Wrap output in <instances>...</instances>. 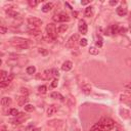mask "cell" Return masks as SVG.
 Wrapping results in <instances>:
<instances>
[{"instance_id":"1","label":"cell","mask_w":131,"mask_h":131,"mask_svg":"<svg viewBox=\"0 0 131 131\" xmlns=\"http://www.w3.org/2000/svg\"><path fill=\"white\" fill-rule=\"evenodd\" d=\"M115 127V122L110 118H103L98 123L93 125L90 131H110Z\"/></svg>"},{"instance_id":"2","label":"cell","mask_w":131,"mask_h":131,"mask_svg":"<svg viewBox=\"0 0 131 131\" xmlns=\"http://www.w3.org/2000/svg\"><path fill=\"white\" fill-rule=\"evenodd\" d=\"M10 43L13 46L18 47L20 49H26L29 46V40L21 38V37H13V38H11L10 39Z\"/></svg>"},{"instance_id":"3","label":"cell","mask_w":131,"mask_h":131,"mask_svg":"<svg viewBox=\"0 0 131 131\" xmlns=\"http://www.w3.org/2000/svg\"><path fill=\"white\" fill-rule=\"evenodd\" d=\"M46 34L49 37H51L53 40L56 39V37H57V29H56L54 24L51 23V24H48L46 26Z\"/></svg>"},{"instance_id":"4","label":"cell","mask_w":131,"mask_h":131,"mask_svg":"<svg viewBox=\"0 0 131 131\" xmlns=\"http://www.w3.org/2000/svg\"><path fill=\"white\" fill-rule=\"evenodd\" d=\"M78 40H79V35H78V34H74V35H72V36L68 39L67 43H66V46H67L68 48H72V47H74L75 43H76Z\"/></svg>"},{"instance_id":"5","label":"cell","mask_w":131,"mask_h":131,"mask_svg":"<svg viewBox=\"0 0 131 131\" xmlns=\"http://www.w3.org/2000/svg\"><path fill=\"white\" fill-rule=\"evenodd\" d=\"M69 20H70L69 15L67 13H63V12L53 16V21L54 22H68Z\"/></svg>"},{"instance_id":"6","label":"cell","mask_w":131,"mask_h":131,"mask_svg":"<svg viewBox=\"0 0 131 131\" xmlns=\"http://www.w3.org/2000/svg\"><path fill=\"white\" fill-rule=\"evenodd\" d=\"M78 30H79V32L82 33L83 35L87 34V25H86V23H85L84 20H80V21H79Z\"/></svg>"},{"instance_id":"7","label":"cell","mask_w":131,"mask_h":131,"mask_svg":"<svg viewBox=\"0 0 131 131\" xmlns=\"http://www.w3.org/2000/svg\"><path fill=\"white\" fill-rule=\"evenodd\" d=\"M28 23H29V25L35 26V27H40L42 25V21L40 19H37V18H29Z\"/></svg>"},{"instance_id":"8","label":"cell","mask_w":131,"mask_h":131,"mask_svg":"<svg viewBox=\"0 0 131 131\" xmlns=\"http://www.w3.org/2000/svg\"><path fill=\"white\" fill-rule=\"evenodd\" d=\"M41 75H42L41 79H43V80H49V79H51V77H53L52 70H45Z\"/></svg>"},{"instance_id":"9","label":"cell","mask_w":131,"mask_h":131,"mask_svg":"<svg viewBox=\"0 0 131 131\" xmlns=\"http://www.w3.org/2000/svg\"><path fill=\"white\" fill-rule=\"evenodd\" d=\"M72 68H73V62H72V61H70V60L64 61V62L62 63V66H61V70H62V71H64V72H68V71H70Z\"/></svg>"},{"instance_id":"10","label":"cell","mask_w":131,"mask_h":131,"mask_svg":"<svg viewBox=\"0 0 131 131\" xmlns=\"http://www.w3.org/2000/svg\"><path fill=\"white\" fill-rule=\"evenodd\" d=\"M27 102H28V96L27 95H23V96H20L19 98H18V104H19V106H21V107H25L26 106V104H27Z\"/></svg>"},{"instance_id":"11","label":"cell","mask_w":131,"mask_h":131,"mask_svg":"<svg viewBox=\"0 0 131 131\" xmlns=\"http://www.w3.org/2000/svg\"><path fill=\"white\" fill-rule=\"evenodd\" d=\"M11 103H12V101H11L10 97H3L1 100V106L2 107H9L11 105Z\"/></svg>"},{"instance_id":"12","label":"cell","mask_w":131,"mask_h":131,"mask_svg":"<svg viewBox=\"0 0 131 131\" xmlns=\"http://www.w3.org/2000/svg\"><path fill=\"white\" fill-rule=\"evenodd\" d=\"M56 112H57V107H56V106H51V107H49L48 110H47V116L50 117V116H52V115H54Z\"/></svg>"},{"instance_id":"13","label":"cell","mask_w":131,"mask_h":131,"mask_svg":"<svg viewBox=\"0 0 131 131\" xmlns=\"http://www.w3.org/2000/svg\"><path fill=\"white\" fill-rule=\"evenodd\" d=\"M117 13H118V15H120V16H124V15L127 14V8L124 7V6H119V7L117 8Z\"/></svg>"},{"instance_id":"14","label":"cell","mask_w":131,"mask_h":131,"mask_svg":"<svg viewBox=\"0 0 131 131\" xmlns=\"http://www.w3.org/2000/svg\"><path fill=\"white\" fill-rule=\"evenodd\" d=\"M28 34L33 36V37H40L41 36V32L39 30H29L28 31Z\"/></svg>"},{"instance_id":"15","label":"cell","mask_w":131,"mask_h":131,"mask_svg":"<svg viewBox=\"0 0 131 131\" xmlns=\"http://www.w3.org/2000/svg\"><path fill=\"white\" fill-rule=\"evenodd\" d=\"M52 7H53V4L48 2V3L44 4V5H43V7H42L41 9H42V11H43V12H45V13H46V12H49V11H50V10L52 9Z\"/></svg>"},{"instance_id":"16","label":"cell","mask_w":131,"mask_h":131,"mask_svg":"<svg viewBox=\"0 0 131 131\" xmlns=\"http://www.w3.org/2000/svg\"><path fill=\"white\" fill-rule=\"evenodd\" d=\"M50 96L52 97V98H55V100H59V101H61V102H63L64 101V97L60 94V93H58V92H52L51 94H50Z\"/></svg>"},{"instance_id":"17","label":"cell","mask_w":131,"mask_h":131,"mask_svg":"<svg viewBox=\"0 0 131 131\" xmlns=\"http://www.w3.org/2000/svg\"><path fill=\"white\" fill-rule=\"evenodd\" d=\"M6 12H7L8 16H10V18H14V19H16V18H20V14H19L18 12L13 11V10H12L11 8L7 9V10H6Z\"/></svg>"},{"instance_id":"18","label":"cell","mask_w":131,"mask_h":131,"mask_svg":"<svg viewBox=\"0 0 131 131\" xmlns=\"http://www.w3.org/2000/svg\"><path fill=\"white\" fill-rule=\"evenodd\" d=\"M82 91H83L85 94H90L91 92V86L89 84H84L83 86H82Z\"/></svg>"},{"instance_id":"19","label":"cell","mask_w":131,"mask_h":131,"mask_svg":"<svg viewBox=\"0 0 131 131\" xmlns=\"http://www.w3.org/2000/svg\"><path fill=\"white\" fill-rule=\"evenodd\" d=\"M93 15V7L92 6H88L85 8V16L87 18H90V16Z\"/></svg>"},{"instance_id":"20","label":"cell","mask_w":131,"mask_h":131,"mask_svg":"<svg viewBox=\"0 0 131 131\" xmlns=\"http://www.w3.org/2000/svg\"><path fill=\"white\" fill-rule=\"evenodd\" d=\"M8 115H10V116H13V117H18L19 115H20V113H19V111L16 110V109H10V110L8 111Z\"/></svg>"},{"instance_id":"21","label":"cell","mask_w":131,"mask_h":131,"mask_svg":"<svg viewBox=\"0 0 131 131\" xmlns=\"http://www.w3.org/2000/svg\"><path fill=\"white\" fill-rule=\"evenodd\" d=\"M119 29L120 27L118 25H113L111 27V33L112 34H117V33H119Z\"/></svg>"},{"instance_id":"22","label":"cell","mask_w":131,"mask_h":131,"mask_svg":"<svg viewBox=\"0 0 131 131\" xmlns=\"http://www.w3.org/2000/svg\"><path fill=\"white\" fill-rule=\"evenodd\" d=\"M68 30V25H60L57 28V33H64Z\"/></svg>"},{"instance_id":"23","label":"cell","mask_w":131,"mask_h":131,"mask_svg":"<svg viewBox=\"0 0 131 131\" xmlns=\"http://www.w3.org/2000/svg\"><path fill=\"white\" fill-rule=\"evenodd\" d=\"M98 52H100V50H98V49L96 47H94V46L89 48V53L92 54V55H96V54H98Z\"/></svg>"},{"instance_id":"24","label":"cell","mask_w":131,"mask_h":131,"mask_svg":"<svg viewBox=\"0 0 131 131\" xmlns=\"http://www.w3.org/2000/svg\"><path fill=\"white\" fill-rule=\"evenodd\" d=\"M35 72H36V68L33 67V66H31V67H28V68H27V73H28L29 75L35 74Z\"/></svg>"},{"instance_id":"25","label":"cell","mask_w":131,"mask_h":131,"mask_svg":"<svg viewBox=\"0 0 131 131\" xmlns=\"http://www.w3.org/2000/svg\"><path fill=\"white\" fill-rule=\"evenodd\" d=\"M24 109L27 112H32V111H34V106H33V105H26L24 107Z\"/></svg>"},{"instance_id":"26","label":"cell","mask_w":131,"mask_h":131,"mask_svg":"<svg viewBox=\"0 0 131 131\" xmlns=\"http://www.w3.org/2000/svg\"><path fill=\"white\" fill-rule=\"evenodd\" d=\"M7 77H8V73L6 71H1V82L4 81V80H6Z\"/></svg>"},{"instance_id":"27","label":"cell","mask_w":131,"mask_h":131,"mask_svg":"<svg viewBox=\"0 0 131 131\" xmlns=\"http://www.w3.org/2000/svg\"><path fill=\"white\" fill-rule=\"evenodd\" d=\"M95 44H96V46H97V47H102V46H103V44H104V43H103V38L98 36V38H97V40H96Z\"/></svg>"},{"instance_id":"28","label":"cell","mask_w":131,"mask_h":131,"mask_svg":"<svg viewBox=\"0 0 131 131\" xmlns=\"http://www.w3.org/2000/svg\"><path fill=\"white\" fill-rule=\"evenodd\" d=\"M29 4H30V6H32V7H35V6H37V5L39 4V1H34V0H29Z\"/></svg>"},{"instance_id":"29","label":"cell","mask_w":131,"mask_h":131,"mask_svg":"<svg viewBox=\"0 0 131 131\" xmlns=\"http://www.w3.org/2000/svg\"><path fill=\"white\" fill-rule=\"evenodd\" d=\"M46 89H47V87H46L45 85H42V86H39V87H38V91H39L40 93H45V92H46Z\"/></svg>"},{"instance_id":"30","label":"cell","mask_w":131,"mask_h":131,"mask_svg":"<svg viewBox=\"0 0 131 131\" xmlns=\"http://www.w3.org/2000/svg\"><path fill=\"white\" fill-rule=\"evenodd\" d=\"M80 45H81L82 47H84V46H86V45H87V39H85V38H83V39H81V40H80Z\"/></svg>"},{"instance_id":"31","label":"cell","mask_w":131,"mask_h":131,"mask_svg":"<svg viewBox=\"0 0 131 131\" xmlns=\"http://www.w3.org/2000/svg\"><path fill=\"white\" fill-rule=\"evenodd\" d=\"M14 78V74H9L8 75V77H7V79L6 80H4V81H7L8 82V83H10V82L12 81V79Z\"/></svg>"},{"instance_id":"32","label":"cell","mask_w":131,"mask_h":131,"mask_svg":"<svg viewBox=\"0 0 131 131\" xmlns=\"http://www.w3.org/2000/svg\"><path fill=\"white\" fill-rule=\"evenodd\" d=\"M38 51H39V53H41L42 55H47V53H48V52H47V50H45L44 48H40Z\"/></svg>"},{"instance_id":"33","label":"cell","mask_w":131,"mask_h":131,"mask_svg":"<svg viewBox=\"0 0 131 131\" xmlns=\"http://www.w3.org/2000/svg\"><path fill=\"white\" fill-rule=\"evenodd\" d=\"M57 84H58L57 79H54V80L52 81V83H51V87H52V88H55V87H57Z\"/></svg>"},{"instance_id":"34","label":"cell","mask_w":131,"mask_h":131,"mask_svg":"<svg viewBox=\"0 0 131 131\" xmlns=\"http://www.w3.org/2000/svg\"><path fill=\"white\" fill-rule=\"evenodd\" d=\"M6 32H7V28H5L3 26L0 27V33H1V34H5Z\"/></svg>"},{"instance_id":"35","label":"cell","mask_w":131,"mask_h":131,"mask_svg":"<svg viewBox=\"0 0 131 131\" xmlns=\"http://www.w3.org/2000/svg\"><path fill=\"white\" fill-rule=\"evenodd\" d=\"M52 74H53V76L56 77V78H58V76H59V72H58L56 69H53V70H52Z\"/></svg>"},{"instance_id":"36","label":"cell","mask_w":131,"mask_h":131,"mask_svg":"<svg viewBox=\"0 0 131 131\" xmlns=\"http://www.w3.org/2000/svg\"><path fill=\"white\" fill-rule=\"evenodd\" d=\"M21 92H22L23 94H25V95H28V94H29V91H28L27 88H21Z\"/></svg>"},{"instance_id":"37","label":"cell","mask_w":131,"mask_h":131,"mask_svg":"<svg viewBox=\"0 0 131 131\" xmlns=\"http://www.w3.org/2000/svg\"><path fill=\"white\" fill-rule=\"evenodd\" d=\"M126 28H120L119 29V33H120V34H125V33H126Z\"/></svg>"},{"instance_id":"38","label":"cell","mask_w":131,"mask_h":131,"mask_svg":"<svg viewBox=\"0 0 131 131\" xmlns=\"http://www.w3.org/2000/svg\"><path fill=\"white\" fill-rule=\"evenodd\" d=\"M125 89H126L127 91H130V92H131V82H130V83H128V84L125 86Z\"/></svg>"},{"instance_id":"39","label":"cell","mask_w":131,"mask_h":131,"mask_svg":"<svg viewBox=\"0 0 131 131\" xmlns=\"http://www.w3.org/2000/svg\"><path fill=\"white\" fill-rule=\"evenodd\" d=\"M0 131H8V129L5 125H3V126H1V128H0Z\"/></svg>"},{"instance_id":"40","label":"cell","mask_w":131,"mask_h":131,"mask_svg":"<svg viewBox=\"0 0 131 131\" xmlns=\"http://www.w3.org/2000/svg\"><path fill=\"white\" fill-rule=\"evenodd\" d=\"M117 3H118V2L116 1V0H115V1H114V0H112V1H110V4H111V5H116Z\"/></svg>"},{"instance_id":"41","label":"cell","mask_w":131,"mask_h":131,"mask_svg":"<svg viewBox=\"0 0 131 131\" xmlns=\"http://www.w3.org/2000/svg\"><path fill=\"white\" fill-rule=\"evenodd\" d=\"M88 3H90V1H81V4H82V5H86V4H88Z\"/></svg>"},{"instance_id":"42","label":"cell","mask_w":131,"mask_h":131,"mask_svg":"<svg viewBox=\"0 0 131 131\" xmlns=\"http://www.w3.org/2000/svg\"><path fill=\"white\" fill-rule=\"evenodd\" d=\"M110 131H119V130L117 129V127H116V126H115V127H113V128L110 130Z\"/></svg>"},{"instance_id":"43","label":"cell","mask_w":131,"mask_h":131,"mask_svg":"<svg viewBox=\"0 0 131 131\" xmlns=\"http://www.w3.org/2000/svg\"><path fill=\"white\" fill-rule=\"evenodd\" d=\"M77 15H78V12H77V11H74V12H73V16H74V18H77Z\"/></svg>"},{"instance_id":"44","label":"cell","mask_w":131,"mask_h":131,"mask_svg":"<svg viewBox=\"0 0 131 131\" xmlns=\"http://www.w3.org/2000/svg\"><path fill=\"white\" fill-rule=\"evenodd\" d=\"M129 29H130V32H131V25H130V27H129Z\"/></svg>"},{"instance_id":"45","label":"cell","mask_w":131,"mask_h":131,"mask_svg":"<svg viewBox=\"0 0 131 131\" xmlns=\"http://www.w3.org/2000/svg\"><path fill=\"white\" fill-rule=\"evenodd\" d=\"M78 131H80V130H78Z\"/></svg>"}]
</instances>
